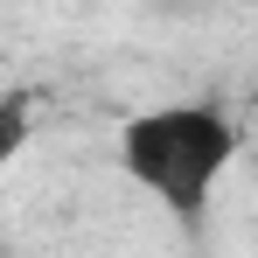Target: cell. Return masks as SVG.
<instances>
[{
    "mask_svg": "<svg viewBox=\"0 0 258 258\" xmlns=\"http://www.w3.org/2000/svg\"><path fill=\"white\" fill-rule=\"evenodd\" d=\"M237 161V119L210 105V98H174V105H147L119 126V168L126 181L161 203L181 230H203L216 181Z\"/></svg>",
    "mask_w": 258,
    "mask_h": 258,
    "instance_id": "obj_1",
    "label": "cell"
},
{
    "mask_svg": "<svg viewBox=\"0 0 258 258\" xmlns=\"http://www.w3.org/2000/svg\"><path fill=\"white\" fill-rule=\"evenodd\" d=\"M35 140V98L28 91H0V174L14 168Z\"/></svg>",
    "mask_w": 258,
    "mask_h": 258,
    "instance_id": "obj_2",
    "label": "cell"
}]
</instances>
